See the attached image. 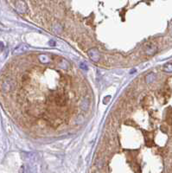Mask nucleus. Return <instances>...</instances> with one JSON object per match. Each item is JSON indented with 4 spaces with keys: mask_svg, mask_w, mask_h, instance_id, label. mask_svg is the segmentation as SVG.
Instances as JSON below:
<instances>
[{
    "mask_svg": "<svg viewBox=\"0 0 172 173\" xmlns=\"http://www.w3.org/2000/svg\"><path fill=\"white\" fill-rule=\"evenodd\" d=\"M14 4V9L19 14H23L27 11V5L24 1H13L11 2Z\"/></svg>",
    "mask_w": 172,
    "mask_h": 173,
    "instance_id": "obj_1",
    "label": "nucleus"
},
{
    "mask_svg": "<svg viewBox=\"0 0 172 173\" xmlns=\"http://www.w3.org/2000/svg\"><path fill=\"white\" fill-rule=\"evenodd\" d=\"M13 87H14V82L12 80H11L9 78L5 79L1 84V89L4 92H10Z\"/></svg>",
    "mask_w": 172,
    "mask_h": 173,
    "instance_id": "obj_2",
    "label": "nucleus"
},
{
    "mask_svg": "<svg viewBox=\"0 0 172 173\" xmlns=\"http://www.w3.org/2000/svg\"><path fill=\"white\" fill-rule=\"evenodd\" d=\"M87 55L88 56L90 57V59L94 62H97L100 61V58H101V55H100V53L99 51L96 50V49H92L90 50H88L87 52Z\"/></svg>",
    "mask_w": 172,
    "mask_h": 173,
    "instance_id": "obj_3",
    "label": "nucleus"
},
{
    "mask_svg": "<svg viewBox=\"0 0 172 173\" xmlns=\"http://www.w3.org/2000/svg\"><path fill=\"white\" fill-rule=\"evenodd\" d=\"M28 50H29V48H28L26 45L22 44V45H19L18 47H17L16 50H14L13 54H14V55H21V54H23V53L27 51Z\"/></svg>",
    "mask_w": 172,
    "mask_h": 173,
    "instance_id": "obj_4",
    "label": "nucleus"
},
{
    "mask_svg": "<svg viewBox=\"0 0 172 173\" xmlns=\"http://www.w3.org/2000/svg\"><path fill=\"white\" fill-rule=\"evenodd\" d=\"M156 50H157V48L156 47L155 45L151 44V45H148V46L146 47L145 54L148 55H153L156 52Z\"/></svg>",
    "mask_w": 172,
    "mask_h": 173,
    "instance_id": "obj_5",
    "label": "nucleus"
},
{
    "mask_svg": "<svg viewBox=\"0 0 172 173\" xmlns=\"http://www.w3.org/2000/svg\"><path fill=\"white\" fill-rule=\"evenodd\" d=\"M55 101H56V103L58 104V105H60V106H63V105H65L66 102H67V99H66V97H65L63 94H62V95H58V96H56V98H55Z\"/></svg>",
    "mask_w": 172,
    "mask_h": 173,
    "instance_id": "obj_6",
    "label": "nucleus"
},
{
    "mask_svg": "<svg viewBox=\"0 0 172 173\" xmlns=\"http://www.w3.org/2000/svg\"><path fill=\"white\" fill-rule=\"evenodd\" d=\"M38 59L42 63H49L50 62V58L47 55H40L38 56Z\"/></svg>",
    "mask_w": 172,
    "mask_h": 173,
    "instance_id": "obj_7",
    "label": "nucleus"
},
{
    "mask_svg": "<svg viewBox=\"0 0 172 173\" xmlns=\"http://www.w3.org/2000/svg\"><path fill=\"white\" fill-rule=\"evenodd\" d=\"M89 100H88V98H85L82 101H81V110H83V111H86L87 109H88V107H89Z\"/></svg>",
    "mask_w": 172,
    "mask_h": 173,
    "instance_id": "obj_8",
    "label": "nucleus"
},
{
    "mask_svg": "<svg viewBox=\"0 0 172 173\" xmlns=\"http://www.w3.org/2000/svg\"><path fill=\"white\" fill-rule=\"evenodd\" d=\"M156 78V75L154 74H149L147 76H146V82H148V83H151V82H154V80H155Z\"/></svg>",
    "mask_w": 172,
    "mask_h": 173,
    "instance_id": "obj_9",
    "label": "nucleus"
},
{
    "mask_svg": "<svg viewBox=\"0 0 172 173\" xmlns=\"http://www.w3.org/2000/svg\"><path fill=\"white\" fill-rule=\"evenodd\" d=\"M164 71L167 72V73H171L172 71V63L171 62H168L167 64L164 65Z\"/></svg>",
    "mask_w": 172,
    "mask_h": 173,
    "instance_id": "obj_10",
    "label": "nucleus"
},
{
    "mask_svg": "<svg viewBox=\"0 0 172 173\" xmlns=\"http://www.w3.org/2000/svg\"><path fill=\"white\" fill-rule=\"evenodd\" d=\"M59 66H60L62 69H68L69 68V63L68 62H67V61H65V60H62V61H61V62H60Z\"/></svg>",
    "mask_w": 172,
    "mask_h": 173,
    "instance_id": "obj_11",
    "label": "nucleus"
},
{
    "mask_svg": "<svg viewBox=\"0 0 172 173\" xmlns=\"http://www.w3.org/2000/svg\"><path fill=\"white\" fill-rule=\"evenodd\" d=\"M80 67H81V69H83V70H87L88 69V67H87V65H86L85 62H81L80 64Z\"/></svg>",
    "mask_w": 172,
    "mask_h": 173,
    "instance_id": "obj_12",
    "label": "nucleus"
},
{
    "mask_svg": "<svg viewBox=\"0 0 172 173\" xmlns=\"http://www.w3.org/2000/svg\"><path fill=\"white\" fill-rule=\"evenodd\" d=\"M4 45L2 42H0V53L4 50Z\"/></svg>",
    "mask_w": 172,
    "mask_h": 173,
    "instance_id": "obj_13",
    "label": "nucleus"
},
{
    "mask_svg": "<svg viewBox=\"0 0 172 173\" xmlns=\"http://www.w3.org/2000/svg\"><path fill=\"white\" fill-rule=\"evenodd\" d=\"M50 45H55V42H54L53 40L50 42Z\"/></svg>",
    "mask_w": 172,
    "mask_h": 173,
    "instance_id": "obj_14",
    "label": "nucleus"
}]
</instances>
